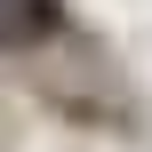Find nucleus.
<instances>
[{
  "instance_id": "nucleus-1",
  "label": "nucleus",
  "mask_w": 152,
  "mask_h": 152,
  "mask_svg": "<svg viewBox=\"0 0 152 152\" xmlns=\"http://www.w3.org/2000/svg\"><path fill=\"white\" fill-rule=\"evenodd\" d=\"M72 32L64 0H0V56H40Z\"/></svg>"
}]
</instances>
